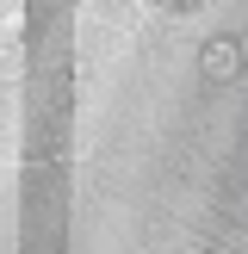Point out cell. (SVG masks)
<instances>
[{
    "mask_svg": "<svg viewBox=\"0 0 248 254\" xmlns=\"http://www.w3.org/2000/svg\"><path fill=\"white\" fill-rule=\"evenodd\" d=\"M198 68H205L211 87L242 81V74H248V50H242V37H211V44L198 50Z\"/></svg>",
    "mask_w": 248,
    "mask_h": 254,
    "instance_id": "1",
    "label": "cell"
},
{
    "mask_svg": "<svg viewBox=\"0 0 248 254\" xmlns=\"http://www.w3.org/2000/svg\"><path fill=\"white\" fill-rule=\"evenodd\" d=\"M149 6H155V0H149Z\"/></svg>",
    "mask_w": 248,
    "mask_h": 254,
    "instance_id": "4",
    "label": "cell"
},
{
    "mask_svg": "<svg viewBox=\"0 0 248 254\" xmlns=\"http://www.w3.org/2000/svg\"><path fill=\"white\" fill-rule=\"evenodd\" d=\"M168 6H198V0H168Z\"/></svg>",
    "mask_w": 248,
    "mask_h": 254,
    "instance_id": "2",
    "label": "cell"
},
{
    "mask_svg": "<svg viewBox=\"0 0 248 254\" xmlns=\"http://www.w3.org/2000/svg\"><path fill=\"white\" fill-rule=\"evenodd\" d=\"M242 50H248V37H242Z\"/></svg>",
    "mask_w": 248,
    "mask_h": 254,
    "instance_id": "3",
    "label": "cell"
}]
</instances>
